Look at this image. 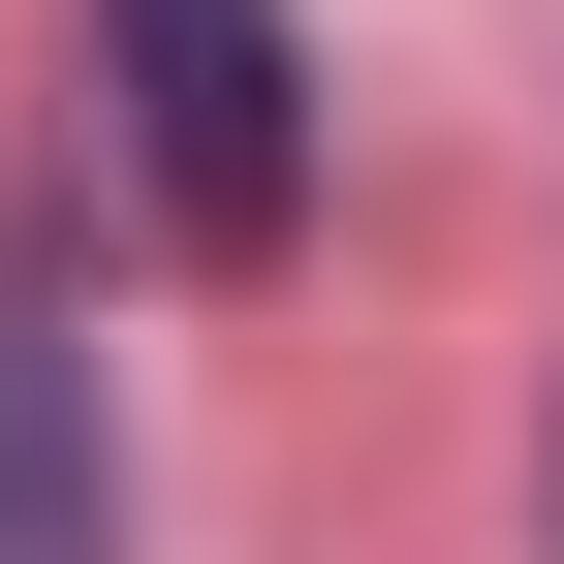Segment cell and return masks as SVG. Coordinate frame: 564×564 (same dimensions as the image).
Wrapping results in <instances>:
<instances>
[{"instance_id":"obj_1","label":"cell","mask_w":564,"mask_h":564,"mask_svg":"<svg viewBox=\"0 0 564 564\" xmlns=\"http://www.w3.org/2000/svg\"><path fill=\"white\" fill-rule=\"evenodd\" d=\"M95 95H126L158 251L188 282H282V220H314V32H282V0H95Z\"/></svg>"},{"instance_id":"obj_2","label":"cell","mask_w":564,"mask_h":564,"mask_svg":"<svg viewBox=\"0 0 564 564\" xmlns=\"http://www.w3.org/2000/svg\"><path fill=\"white\" fill-rule=\"evenodd\" d=\"M0 564H126L95 408H63V282H32V251H0Z\"/></svg>"}]
</instances>
